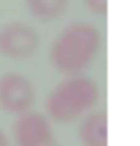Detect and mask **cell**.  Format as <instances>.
I'll use <instances>...</instances> for the list:
<instances>
[{"label":"cell","instance_id":"8","mask_svg":"<svg viewBox=\"0 0 140 146\" xmlns=\"http://www.w3.org/2000/svg\"><path fill=\"white\" fill-rule=\"evenodd\" d=\"M86 7L93 15L104 16L108 12V0H83Z\"/></svg>","mask_w":140,"mask_h":146},{"label":"cell","instance_id":"5","mask_svg":"<svg viewBox=\"0 0 140 146\" xmlns=\"http://www.w3.org/2000/svg\"><path fill=\"white\" fill-rule=\"evenodd\" d=\"M18 146H58L50 121L41 113L26 111L15 123Z\"/></svg>","mask_w":140,"mask_h":146},{"label":"cell","instance_id":"6","mask_svg":"<svg viewBox=\"0 0 140 146\" xmlns=\"http://www.w3.org/2000/svg\"><path fill=\"white\" fill-rule=\"evenodd\" d=\"M79 140L83 146H108V118L105 111L88 114L79 126Z\"/></svg>","mask_w":140,"mask_h":146},{"label":"cell","instance_id":"7","mask_svg":"<svg viewBox=\"0 0 140 146\" xmlns=\"http://www.w3.org/2000/svg\"><path fill=\"white\" fill-rule=\"evenodd\" d=\"M29 12L40 19H54L66 10L69 0H26Z\"/></svg>","mask_w":140,"mask_h":146},{"label":"cell","instance_id":"4","mask_svg":"<svg viewBox=\"0 0 140 146\" xmlns=\"http://www.w3.org/2000/svg\"><path fill=\"white\" fill-rule=\"evenodd\" d=\"M35 102V89L29 79L16 72L0 76V107L10 114H23Z\"/></svg>","mask_w":140,"mask_h":146},{"label":"cell","instance_id":"1","mask_svg":"<svg viewBox=\"0 0 140 146\" xmlns=\"http://www.w3.org/2000/svg\"><path fill=\"white\" fill-rule=\"evenodd\" d=\"M101 47V34L89 22H75L66 27L50 45V60L55 69L76 75L86 69Z\"/></svg>","mask_w":140,"mask_h":146},{"label":"cell","instance_id":"9","mask_svg":"<svg viewBox=\"0 0 140 146\" xmlns=\"http://www.w3.org/2000/svg\"><path fill=\"white\" fill-rule=\"evenodd\" d=\"M0 146H10V145H9V139H7V136L5 135L2 130H0Z\"/></svg>","mask_w":140,"mask_h":146},{"label":"cell","instance_id":"3","mask_svg":"<svg viewBox=\"0 0 140 146\" xmlns=\"http://www.w3.org/2000/svg\"><path fill=\"white\" fill-rule=\"evenodd\" d=\"M38 32L25 22H9L0 28V53L7 58H29L38 50Z\"/></svg>","mask_w":140,"mask_h":146},{"label":"cell","instance_id":"2","mask_svg":"<svg viewBox=\"0 0 140 146\" xmlns=\"http://www.w3.org/2000/svg\"><path fill=\"white\" fill-rule=\"evenodd\" d=\"M99 88L95 80L85 76L64 79L50 92L45 107L57 123H73L98 102Z\"/></svg>","mask_w":140,"mask_h":146}]
</instances>
